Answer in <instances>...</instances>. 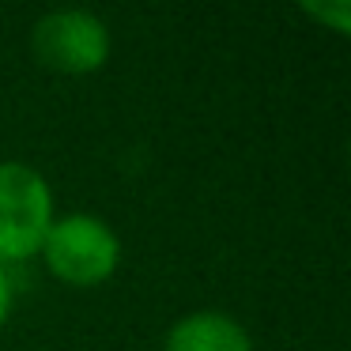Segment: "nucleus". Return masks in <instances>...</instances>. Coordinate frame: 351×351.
I'll return each mask as SVG.
<instances>
[{
    "mask_svg": "<svg viewBox=\"0 0 351 351\" xmlns=\"http://www.w3.org/2000/svg\"><path fill=\"white\" fill-rule=\"evenodd\" d=\"M121 234L95 212H64L53 219L38 257L64 287H102L121 268Z\"/></svg>",
    "mask_w": 351,
    "mask_h": 351,
    "instance_id": "1",
    "label": "nucleus"
},
{
    "mask_svg": "<svg viewBox=\"0 0 351 351\" xmlns=\"http://www.w3.org/2000/svg\"><path fill=\"white\" fill-rule=\"evenodd\" d=\"M57 219V197L38 167L0 159V268L38 257Z\"/></svg>",
    "mask_w": 351,
    "mask_h": 351,
    "instance_id": "2",
    "label": "nucleus"
},
{
    "mask_svg": "<svg viewBox=\"0 0 351 351\" xmlns=\"http://www.w3.org/2000/svg\"><path fill=\"white\" fill-rule=\"evenodd\" d=\"M31 49L42 69L57 76H95L114 53V34L95 12L61 8L38 16V23L31 27Z\"/></svg>",
    "mask_w": 351,
    "mask_h": 351,
    "instance_id": "3",
    "label": "nucleus"
},
{
    "mask_svg": "<svg viewBox=\"0 0 351 351\" xmlns=\"http://www.w3.org/2000/svg\"><path fill=\"white\" fill-rule=\"evenodd\" d=\"M162 351H253V336L227 310H193L167 328Z\"/></svg>",
    "mask_w": 351,
    "mask_h": 351,
    "instance_id": "4",
    "label": "nucleus"
},
{
    "mask_svg": "<svg viewBox=\"0 0 351 351\" xmlns=\"http://www.w3.org/2000/svg\"><path fill=\"white\" fill-rule=\"evenodd\" d=\"M302 12L313 23L328 27L332 34H348V27H351V8L343 0H332V4H302Z\"/></svg>",
    "mask_w": 351,
    "mask_h": 351,
    "instance_id": "5",
    "label": "nucleus"
},
{
    "mask_svg": "<svg viewBox=\"0 0 351 351\" xmlns=\"http://www.w3.org/2000/svg\"><path fill=\"white\" fill-rule=\"evenodd\" d=\"M12 310H16V283L8 268H0V328L12 321Z\"/></svg>",
    "mask_w": 351,
    "mask_h": 351,
    "instance_id": "6",
    "label": "nucleus"
}]
</instances>
